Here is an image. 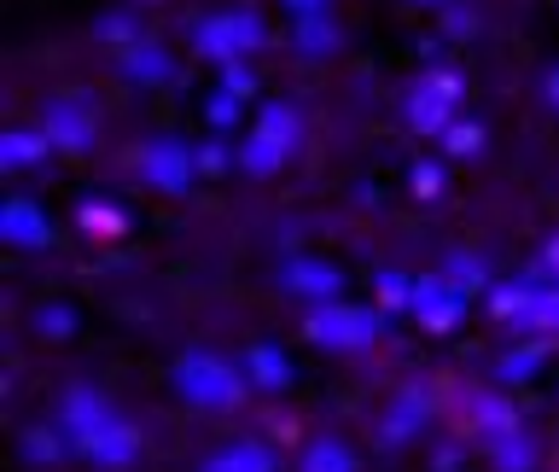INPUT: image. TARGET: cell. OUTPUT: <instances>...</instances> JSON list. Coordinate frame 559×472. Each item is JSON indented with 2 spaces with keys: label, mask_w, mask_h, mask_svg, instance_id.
I'll return each mask as SVG.
<instances>
[{
  "label": "cell",
  "mask_w": 559,
  "mask_h": 472,
  "mask_svg": "<svg viewBox=\"0 0 559 472\" xmlns=\"http://www.w3.org/2000/svg\"><path fill=\"white\" fill-rule=\"evenodd\" d=\"M257 42H262V24L251 12H222V17H210V24H199V47L216 52V59H239V52L257 47Z\"/></svg>",
  "instance_id": "cell-1"
},
{
  "label": "cell",
  "mask_w": 559,
  "mask_h": 472,
  "mask_svg": "<svg viewBox=\"0 0 559 472\" xmlns=\"http://www.w3.org/2000/svg\"><path fill=\"white\" fill-rule=\"evenodd\" d=\"M181 391H192V397H204V402H227L234 391H227V374L216 362H192V367H181Z\"/></svg>",
  "instance_id": "cell-2"
},
{
  "label": "cell",
  "mask_w": 559,
  "mask_h": 472,
  "mask_svg": "<svg viewBox=\"0 0 559 472\" xmlns=\"http://www.w3.org/2000/svg\"><path fill=\"white\" fill-rule=\"evenodd\" d=\"M129 76H146V82L169 76V59H164V47H134V52H129Z\"/></svg>",
  "instance_id": "cell-3"
},
{
  "label": "cell",
  "mask_w": 559,
  "mask_h": 472,
  "mask_svg": "<svg viewBox=\"0 0 559 472\" xmlns=\"http://www.w3.org/2000/svg\"><path fill=\"white\" fill-rule=\"evenodd\" d=\"M309 472H344V449H314Z\"/></svg>",
  "instance_id": "cell-4"
},
{
  "label": "cell",
  "mask_w": 559,
  "mask_h": 472,
  "mask_svg": "<svg viewBox=\"0 0 559 472\" xmlns=\"http://www.w3.org/2000/svg\"><path fill=\"white\" fill-rule=\"evenodd\" d=\"M286 7H292L297 17H321V12H326V0H286Z\"/></svg>",
  "instance_id": "cell-5"
},
{
  "label": "cell",
  "mask_w": 559,
  "mask_h": 472,
  "mask_svg": "<svg viewBox=\"0 0 559 472\" xmlns=\"http://www.w3.org/2000/svg\"><path fill=\"white\" fill-rule=\"evenodd\" d=\"M548 94H554V99H559V70H554V82H548Z\"/></svg>",
  "instance_id": "cell-6"
}]
</instances>
